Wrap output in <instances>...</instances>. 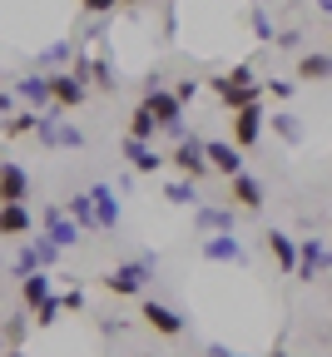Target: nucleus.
Listing matches in <instances>:
<instances>
[{
    "label": "nucleus",
    "mask_w": 332,
    "mask_h": 357,
    "mask_svg": "<svg viewBox=\"0 0 332 357\" xmlns=\"http://www.w3.org/2000/svg\"><path fill=\"white\" fill-rule=\"evenodd\" d=\"M154 268H159V258H154V253H139V258H129V263L110 268L100 283H105V293H114V298H139V293L149 288Z\"/></svg>",
    "instance_id": "nucleus-1"
},
{
    "label": "nucleus",
    "mask_w": 332,
    "mask_h": 357,
    "mask_svg": "<svg viewBox=\"0 0 332 357\" xmlns=\"http://www.w3.org/2000/svg\"><path fill=\"white\" fill-rule=\"evenodd\" d=\"M144 105L149 114H154V124H159V134H169V139L179 144V139H188V124H183V105L174 100V89H164V84H144Z\"/></svg>",
    "instance_id": "nucleus-2"
},
{
    "label": "nucleus",
    "mask_w": 332,
    "mask_h": 357,
    "mask_svg": "<svg viewBox=\"0 0 332 357\" xmlns=\"http://www.w3.org/2000/svg\"><path fill=\"white\" fill-rule=\"evenodd\" d=\"M60 263V248L45 238V234H30L25 243H20V253H15V278H25V273H45V268H55Z\"/></svg>",
    "instance_id": "nucleus-3"
},
{
    "label": "nucleus",
    "mask_w": 332,
    "mask_h": 357,
    "mask_svg": "<svg viewBox=\"0 0 332 357\" xmlns=\"http://www.w3.org/2000/svg\"><path fill=\"white\" fill-rule=\"evenodd\" d=\"M169 164L179 169V178H194V184L213 174V169H209V159H204V139H199V134L179 139V144H174V154H169Z\"/></svg>",
    "instance_id": "nucleus-4"
},
{
    "label": "nucleus",
    "mask_w": 332,
    "mask_h": 357,
    "mask_svg": "<svg viewBox=\"0 0 332 357\" xmlns=\"http://www.w3.org/2000/svg\"><path fill=\"white\" fill-rule=\"evenodd\" d=\"M89 100V84H84V75H75V70H60V75H50V109H80Z\"/></svg>",
    "instance_id": "nucleus-5"
},
{
    "label": "nucleus",
    "mask_w": 332,
    "mask_h": 357,
    "mask_svg": "<svg viewBox=\"0 0 332 357\" xmlns=\"http://www.w3.org/2000/svg\"><path fill=\"white\" fill-rule=\"evenodd\" d=\"M55 114H60V109H55ZM55 114H40V124H35V139H40L45 149H84V134H80L75 124L55 119Z\"/></svg>",
    "instance_id": "nucleus-6"
},
{
    "label": "nucleus",
    "mask_w": 332,
    "mask_h": 357,
    "mask_svg": "<svg viewBox=\"0 0 332 357\" xmlns=\"http://www.w3.org/2000/svg\"><path fill=\"white\" fill-rule=\"evenodd\" d=\"M209 89L218 95V105L233 114V109H248V105H258L263 100V84H233L228 75H209Z\"/></svg>",
    "instance_id": "nucleus-7"
},
{
    "label": "nucleus",
    "mask_w": 332,
    "mask_h": 357,
    "mask_svg": "<svg viewBox=\"0 0 332 357\" xmlns=\"http://www.w3.org/2000/svg\"><path fill=\"white\" fill-rule=\"evenodd\" d=\"M327 268H332V248L322 238H298V268H293V278L312 283V278L327 273Z\"/></svg>",
    "instance_id": "nucleus-8"
},
{
    "label": "nucleus",
    "mask_w": 332,
    "mask_h": 357,
    "mask_svg": "<svg viewBox=\"0 0 332 357\" xmlns=\"http://www.w3.org/2000/svg\"><path fill=\"white\" fill-rule=\"evenodd\" d=\"M30 199H35V184H30L25 164L0 159V204H30Z\"/></svg>",
    "instance_id": "nucleus-9"
},
{
    "label": "nucleus",
    "mask_w": 332,
    "mask_h": 357,
    "mask_svg": "<svg viewBox=\"0 0 332 357\" xmlns=\"http://www.w3.org/2000/svg\"><path fill=\"white\" fill-rule=\"evenodd\" d=\"M75 75H84V84L100 89V95H114V89H119V75H114L110 55H80L75 60Z\"/></svg>",
    "instance_id": "nucleus-10"
},
{
    "label": "nucleus",
    "mask_w": 332,
    "mask_h": 357,
    "mask_svg": "<svg viewBox=\"0 0 332 357\" xmlns=\"http://www.w3.org/2000/svg\"><path fill=\"white\" fill-rule=\"evenodd\" d=\"M263 129H268V119H263V105H248V109H233V149H253L258 139H263Z\"/></svg>",
    "instance_id": "nucleus-11"
},
{
    "label": "nucleus",
    "mask_w": 332,
    "mask_h": 357,
    "mask_svg": "<svg viewBox=\"0 0 332 357\" xmlns=\"http://www.w3.org/2000/svg\"><path fill=\"white\" fill-rule=\"evenodd\" d=\"M139 318H144L159 337H183L188 333V323H183V312H174L169 303H154V298H144V307H139Z\"/></svg>",
    "instance_id": "nucleus-12"
},
{
    "label": "nucleus",
    "mask_w": 332,
    "mask_h": 357,
    "mask_svg": "<svg viewBox=\"0 0 332 357\" xmlns=\"http://www.w3.org/2000/svg\"><path fill=\"white\" fill-rule=\"evenodd\" d=\"M199 253H204V263H233V268H243V263H248L239 234H209V238L199 243Z\"/></svg>",
    "instance_id": "nucleus-13"
},
{
    "label": "nucleus",
    "mask_w": 332,
    "mask_h": 357,
    "mask_svg": "<svg viewBox=\"0 0 332 357\" xmlns=\"http://www.w3.org/2000/svg\"><path fill=\"white\" fill-rule=\"evenodd\" d=\"M84 194H89V204H94V229H100V234H114V229H119V199H114V189H110V184H89Z\"/></svg>",
    "instance_id": "nucleus-14"
},
{
    "label": "nucleus",
    "mask_w": 332,
    "mask_h": 357,
    "mask_svg": "<svg viewBox=\"0 0 332 357\" xmlns=\"http://www.w3.org/2000/svg\"><path fill=\"white\" fill-rule=\"evenodd\" d=\"M263 199H268V194H263V184H258L253 174H233V178H228V204L239 208V213H258Z\"/></svg>",
    "instance_id": "nucleus-15"
},
{
    "label": "nucleus",
    "mask_w": 332,
    "mask_h": 357,
    "mask_svg": "<svg viewBox=\"0 0 332 357\" xmlns=\"http://www.w3.org/2000/svg\"><path fill=\"white\" fill-rule=\"evenodd\" d=\"M124 159H129L134 174H159V169L169 164V154H159V144H149V139H129V134H124Z\"/></svg>",
    "instance_id": "nucleus-16"
},
{
    "label": "nucleus",
    "mask_w": 332,
    "mask_h": 357,
    "mask_svg": "<svg viewBox=\"0 0 332 357\" xmlns=\"http://www.w3.org/2000/svg\"><path fill=\"white\" fill-rule=\"evenodd\" d=\"M45 238H50L55 248H75L80 243V229H75V218L60 208V204H50V208H45V229H40Z\"/></svg>",
    "instance_id": "nucleus-17"
},
{
    "label": "nucleus",
    "mask_w": 332,
    "mask_h": 357,
    "mask_svg": "<svg viewBox=\"0 0 332 357\" xmlns=\"http://www.w3.org/2000/svg\"><path fill=\"white\" fill-rule=\"evenodd\" d=\"M204 159H209V169L223 174V178L243 174V149H233L228 139H204Z\"/></svg>",
    "instance_id": "nucleus-18"
},
{
    "label": "nucleus",
    "mask_w": 332,
    "mask_h": 357,
    "mask_svg": "<svg viewBox=\"0 0 332 357\" xmlns=\"http://www.w3.org/2000/svg\"><path fill=\"white\" fill-rule=\"evenodd\" d=\"M233 218H239V208L233 204H204L194 213V229L199 234H233Z\"/></svg>",
    "instance_id": "nucleus-19"
},
{
    "label": "nucleus",
    "mask_w": 332,
    "mask_h": 357,
    "mask_svg": "<svg viewBox=\"0 0 332 357\" xmlns=\"http://www.w3.org/2000/svg\"><path fill=\"white\" fill-rule=\"evenodd\" d=\"M10 95H15V100H25V105L40 114L45 105H50V75H20Z\"/></svg>",
    "instance_id": "nucleus-20"
},
{
    "label": "nucleus",
    "mask_w": 332,
    "mask_h": 357,
    "mask_svg": "<svg viewBox=\"0 0 332 357\" xmlns=\"http://www.w3.org/2000/svg\"><path fill=\"white\" fill-rule=\"evenodd\" d=\"M35 234V218L25 204H0V238H30Z\"/></svg>",
    "instance_id": "nucleus-21"
},
{
    "label": "nucleus",
    "mask_w": 332,
    "mask_h": 357,
    "mask_svg": "<svg viewBox=\"0 0 332 357\" xmlns=\"http://www.w3.org/2000/svg\"><path fill=\"white\" fill-rule=\"evenodd\" d=\"M298 79H303V84L332 79V50H303V55H298Z\"/></svg>",
    "instance_id": "nucleus-22"
},
{
    "label": "nucleus",
    "mask_w": 332,
    "mask_h": 357,
    "mask_svg": "<svg viewBox=\"0 0 332 357\" xmlns=\"http://www.w3.org/2000/svg\"><path fill=\"white\" fill-rule=\"evenodd\" d=\"M268 253H273V263H278V273L293 278V268H298V238L282 234V229H273V234H268Z\"/></svg>",
    "instance_id": "nucleus-23"
},
{
    "label": "nucleus",
    "mask_w": 332,
    "mask_h": 357,
    "mask_svg": "<svg viewBox=\"0 0 332 357\" xmlns=\"http://www.w3.org/2000/svg\"><path fill=\"white\" fill-rule=\"evenodd\" d=\"M45 298H55V288H50V273H25V278H20V303L35 312Z\"/></svg>",
    "instance_id": "nucleus-24"
},
{
    "label": "nucleus",
    "mask_w": 332,
    "mask_h": 357,
    "mask_svg": "<svg viewBox=\"0 0 332 357\" xmlns=\"http://www.w3.org/2000/svg\"><path fill=\"white\" fill-rule=\"evenodd\" d=\"M65 213L75 218L80 234H100V229H94V204H89V194H75V199L65 204Z\"/></svg>",
    "instance_id": "nucleus-25"
},
{
    "label": "nucleus",
    "mask_w": 332,
    "mask_h": 357,
    "mask_svg": "<svg viewBox=\"0 0 332 357\" xmlns=\"http://www.w3.org/2000/svg\"><path fill=\"white\" fill-rule=\"evenodd\" d=\"M35 124H40L35 109H15L6 124H0V134H6V139H25V134H35Z\"/></svg>",
    "instance_id": "nucleus-26"
},
{
    "label": "nucleus",
    "mask_w": 332,
    "mask_h": 357,
    "mask_svg": "<svg viewBox=\"0 0 332 357\" xmlns=\"http://www.w3.org/2000/svg\"><path fill=\"white\" fill-rule=\"evenodd\" d=\"M268 124H273V134H278L282 144H303V124H298V114H288V109H278V114H273Z\"/></svg>",
    "instance_id": "nucleus-27"
},
{
    "label": "nucleus",
    "mask_w": 332,
    "mask_h": 357,
    "mask_svg": "<svg viewBox=\"0 0 332 357\" xmlns=\"http://www.w3.org/2000/svg\"><path fill=\"white\" fill-rule=\"evenodd\" d=\"M154 134H159L154 114H149L144 105H134V114H129V139H149V144H154Z\"/></svg>",
    "instance_id": "nucleus-28"
},
{
    "label": "nucleus",
    "mask_w": 332,
    "mask_h": 357,
    "mask_svg": "<svg viewBox=\"0 0 332 357\" xmlns=\"http://www.w3.org/2000/svg\"><path fill=\"white\" fill-rule=\"evenodd\" d=\"M248 25H253V40H258V45H273V35H278V30H273V20H268V10H263V6H253V10H248Z\"/></svg>",
    "instance_id": "nucleus-29"
},
{
    "label": "nucleus",
    "mask_w": 332,
    "mask_h": 357,
    "mask_svg": "<svg viewBox=\"0 0 332 357\" xmlns=\"http://www.w3.org/2000/svg\"><path fill=\"white\" fill-rule=\"evenodd\" d=\"M60 312H65V307H60V293H55V298H45V303L35 307V318H30V323H35V328H55V323H60Z\"/></svg>",
    "instance_id": "nucleus-30"
},
{
    "label": "nucleus",
    "mask_w": 332,
    "mask_h": 357,
    "mask_svg": "<svg viewBox=\"0 0 332 357\" xmlns=\"http://www.w3.org/2000/svg\"><path fill=\"white\" fill-rule=\"evenodd\" d=\"M164 199L169 204H194L199 199V184H194V178H174V184L164 189Z\"/></svg>",
    "instance_id": "nucleus-31"
},
{
    "label": "nucleus",
    "mask_w": 332,
    "mask_h": 357,
    "mask_svg": "<svg viewBox=\"0 0 332 357\" xmlns=\"http://www.w3.org/2000/svg\"><path fill=\"white\" fill-rule=\"evenodd\" d=\"M30 333V318H10V323H0V342L6 347H20V337Z\"/></svg>",
    "instance_id": "nucleus-32"
},
{
    "label": "nucleus",
    "mask_w": 332,
    "mask_h": 357,
    "mask_svg": "<svg viewBox=\"0 0 332 357\" xmlns=\"http://www.w3.org/2000/svg\"><path fill=\"white\" fill-rule=\"evenodd\" d=\"M273 50H298L303 55V30H278L273 35Z\"/></svg>",
    "instance_id": "nucleus-33"
},
{
    "label": "nucleus",
    "mask_w": 332,
    "mask_h": 357,
    "mask_svg": "<svg viewBox=\"0 0 332 357\" xmlns=\"http://www.w3.org/2000/svg\"><path fill=\"white\" fill-rule=\"evenodd\" d=\"M263 89H268L273 100H293V95H298V79H268Z\"/></svg>",
    "instance_id": "nucleus-34"
},
{
    "label": "nucleus",
    "mask_w": 332,
    "mask_h": 357,
    "mask_svg": "<svg viewBox=\"0 0 332 357\" xmlns=\"http://www.w3.org/2000/svg\"><path fill=\"white\" fill-rule=\"evenodd\" d=\"M199 89H204V79H179V84H174V100H179V105H188V100L199 95Z\"/></svg>",
    "instance_id": "nucleus-35"
},
{
    "label": "nucleus",
    "mask_w": 332,
    "mask_h": 357,
    "mask_svg": "<svg viewBox=\"0 0 332 357\" xmlns=\"http://www.w3.org/2000/svg\"><path fill=\"white\" fill-rule=\"evenodd\" d=\"M114 6H119V0H80V10H84V15H110Z\"/></svg>",
    "instance_id": "nucleus-36"
},
{
    "label": "nucleus",
    "mask_w": 332,
    "mask_h": 357,
    "mask_svg": "<svg viewBox=\"0 0 332 357\" xmlns=\"http://www.w3.org/2000/svg\"><path fill=\"white\" fill-rule=\"evenodd\" d=\"M223 75H228L233 84H258V79H253V65H233V70H223Z\"/></svg>",
    "instance_id": "nucleus-37"
},
{
    "label": "nucleus",
    "mask_w": 332,
    "mask_h": 357,
    "mask_svg": "<svg viewBox=\"0 0 332 357\" xmlns=\"http://www.w3.org/2000/svg\"><path fill=\"white\" fill-rule=\"evenodd\" d=\"M60 307H65V312H80V307H84V293H80V288L60 293Z\"/></svg>",
    "instance_id": "nucleus-38"
},
{
    "label": "nucleus",
    "mask_w": 332,
    "mask_h": 357,
    "mask_svg": "<svg viewBox=\"0 0 332 357\" xmlns=\"http://www.w3.org/2000/svg\"><path fill=\"white\" fill-rule=\"evenodd\" d=\"M65 55H70V45H50V50L40 55V65H55V60H65Z\"/></svg>",
    "instance_id": "nucleus-39"
},
{
    "label": "nucleus",
    "mask_w": 332,
    "mask_h": 357,
    "mask_svg": "<svg viewBox=\"0 0 332 357\" xmlns=\"http://www.w3.org/2000/svg\"><path fill=\"white\" fill-rule=\"evenodd\" d=\"M209 357H243V352H228V347H209Z\"/></svg>",
    "instance_id": "nucleus-40"
},
{
    "label": "nucleus",
    "mask_w": 332,
    "mask_h": 357,
    "mask_svg": "<svg viewBox=\"0 0 332 357\" xmlns=\"http://www.w3.org/2000/svg\"><path fill=\"white\" fill-rule=\"evenodd\" d=\"M317 10H322V15H332V0H317Z\"/></svg>",
    "instance_id": "nucleus-41"
},
{
    "label": "nucleus",
    "mask_w": 332,
    "mask_h": 357,
    "mask_svg": "<svg viewBox=\"0 0 332 357\" xmlns=\"http://www.w3.org/2000/svg\"><path fill=\"white\" fill-rule=\"evenodd\" d=\"M0 357H25V352H20V347H6V352H0Z\"/></svg>",
    "instance_id": "nucleus-42"
},
{
    "label": "nucleus",
    "mask_w": 332,
    "mask_h": 357,
    "mask_svg": "<svg viewBox=\"0 0 332 357\" xmlns=\"http://www.w3.org/2000/svg\"><path fill=\"white\" fill-rule=\"evenodd\" d=\"M119 6H139V0H119Z\"/></svg>",
    "instance_id": "nucleus-43"
},
{
    "label": "nucleus",
    "mask_w": 332,
    "mask_h": 357,
    "mask_svg": "<svg viewBox=\"0 0 332 357\" xmlns=\"http://www.w3.org/2000/svg\"><path fill=\"white\" fill-rule=\"evenodd\" d=\"M273 357H288V352H273Z\"/></svg>",
    "instance_id": "nucleus-44"
}]
</instances>
